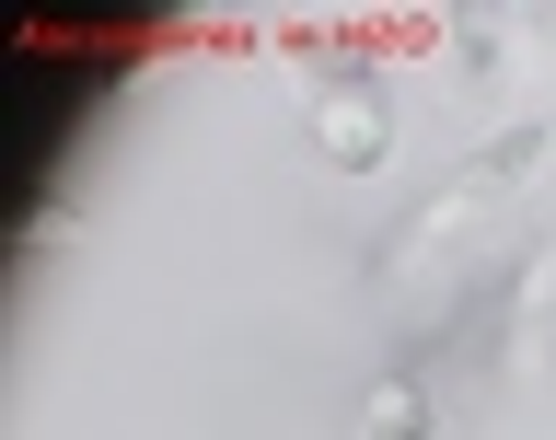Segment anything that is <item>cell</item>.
<instances>
[{
    "mask_svg": "<svg viewBox=\"0 0 556 440\" xmlns=\"http://www.w3.org/2000/svg\"><path fill=\"white\" fill-rule=\"evenodd\" d=\"M429 429H441V394H429V372L394 360V372L359 394V440H429Z\"/></svg>",
    "mask_w": 556,
    "mask_h": 440,
    "instance_id": "obj_3",
    "label": "cell"
},
{
    "mask_svg": "<svg viewBox=\"0 0 556 440\" xmlns=\"http://www.w3.org/2000/svg\"><path fill=\"white\" fill-rule=\"evenodd\" d=\"M302 139H313L325 174H382V163H394V93H382L371 70H337V81H313Z\"/></svg>",
    "mask_w": 556,
    "mask_h": 440,
    "instance_id": "obj_2",
    "label": "cell"
},
{
    "mask_svg": "<svg viewBox=\"0 0 556 440\" xmlns=\"http://www.w3.org/2000/svg\"><path fill=\"white\" fill-rule=\"evenodd\" d=\"M498 70H510V24H464V81L498 93Z\"/></svg>",
    "mask_w": 556,
    "mask_h": 440,
    "instance_id": "obj_4",
    "label": "cell"
},
{
    "mask_svg": "<svg viewBox=\"0 0 556 440\" xmlns=\"http://www.w3.org/2000/svg\"><path fill=\"white\" fill-rule=\"evenodd\" d=\"M533 163H545V128H498V139H486V151H464V163H452L441 186H429V198H417L406 221H394V232L371 243V278H382V290H394V278H406L417 255H441L452 232H476V221H486V209H498V198H510V186H521V174H533Z\"/></svg>",
    "mask_w": 556,
    "mask_h": 440,
    "instance_id": "obj_1",
    "label": "cell"
}]
</instances>
